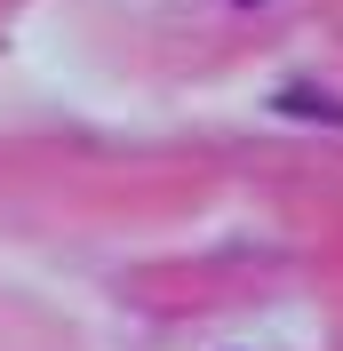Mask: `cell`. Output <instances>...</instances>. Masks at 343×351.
<instances>
[{
  "label": "cell",
  "instance_id": "6da1fadb",
  "mask_svg": "<svg viewBox=\"0 0 343 351\" xmlns=\"http://www.w3.org/2000/svg\"><path fill=\"white\" fill-rule=\"evenodd\" d=\"M279 112H303V120H343L335 96H311V88H287V96H279Z\"/></svg>",
  "mask_w": 343,
  "mask_h": 351
}]
</instances>
